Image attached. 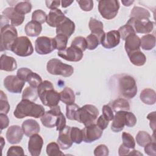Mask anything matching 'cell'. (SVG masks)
<instances>
[{
    "mask_svg": "<svg viewBox=\"0 0 156 156\" xmlns=\"http://www.w3.org/2000/svg\"><path fill=\"white\" fill-rule=\"evenodd\" d=\"M44 113L45 110L42 105L29 100L22 99L16 105L13 115L18 119L27 116L38 118H41Z\"/></svg>",
    "mask_w": 156,
    "mask_h": 156,
    "instance_id": "cell-1",
    "label": "cell"
},
{
    "mask_svg": "<svg viewBox=\"0 0 156 156\" xmlns=\"http://www.w3.org/2000/svg\"><path fill=\"white\" fill-rule=\"evenodd\" d=\"M38 96L44 105L50 108L58 105L60 101V94L54 89L51 82L44 80L37 87Z\"/></svg>",
    "mask_w": 156,
    "mask_h": 156,
    "instance_id": "cell-2",
    "label": "cell"
},
{
    "mask_svg": "<svg viewBox=\"0 0 156 156\" xmlns=\"http://www.w3.org/2000/svg\"><path fill=\"white\" fill-rule=\"evenodd\" d=\"M117 85L119 94L126 99H132L137 93L136 82L135 79L130 75H119Z\"/></svg>",
    "mask_w": 156,
    "mask_h": 156,
    "instance_id": "cell-3",
    "label": "cell"
},
{
    "mask_svg": "<svg viewBox=\"0 0 156 156\" xmlns=\"http://www.w3.org/2000/svg\"><path fill=\"white\" fill-rule=\"evenodd\" d=\"M99 113V110L96 106L86 104L78 109L75 116V120L85 126H90L95 124Z\"/></svg>",
    "mask_w": 156,
    "mask_h": 156,
    "instance_id": "cell-4",
    "label": "cell"
},
{
    "mask_svg": "<svg viewBox=\"0 0 156 156\" xmlns=\"http://www.w3.org/2000/svg\"><path fill=\"white\" fill-rule=\"evenodd\" d=\"M48 72L52 75H60L65 77H70L74 73V68L63 63L60 60L54 58L49 60L46 65Z\"/></svg>",
    "mask_w": 156,
    "mask_h": 156,
    "instance_id": "cell-5",
    "label": "cell"
},
{
    "mask_svg": "<svg viewBox=\"0 0 156 156\" xmlns=\"http://www.w3.org/2000/svg\"><path fill=\"white\" fill-rule=\"evenodd\" d=\"M18 38L16 28L11 24H7L1 27V51L11 50L12 46Z\"/></svg>",
    "mask_w": 156,
    "mask_h": 156,
    "instance_id": "cell-6",
    "label": "cell"
},
{
    "mask_svg": "<svg viewBox=\"0 0 156 156\" xmlns=\"http://www.w3.org/2000/svg\"><path fill=\"white\" fill-rule=\"evenodd\" d=\"M10 51L20 57H27L32 55L34 48L28 37L21 36L15 40Z\"/></svg>",
    "mask_w": 156,
    "mask_h": 156,
    "instance_id": "cell-7",
    "label": "cell"
},
{
    "mask_svg": "<svg viewBox=\"0 0 156 156\" xmlns=\"http://www.w3.org/2000/svg\"><path fill=\"white\" fill-rule=\"evenodd\" d=\"M119 2L117 0H101L98 2V10L106 20H112L118 14Z\"/></svg>",
    "mask_w": 156,
    "mask_h": 156,
    "instance_id": "cell-8",
    "label": "cell"
},
{
    "mask_svg": "<svg viewBox=\"0 0 156 156\" xmlns=\"http://www.w3.org/2000/svg\"><path fill=\"white\" fill-rule=\"evenodd\" d=\"M55 49L54 38L46 36L38 37L35 41V50L40 55H46Z\"/></svg>",
    "mask_w": 156,
    "mask_h": 156,
    "instance_id": "cell-9",
    "label": "cell"
},
{
    "mask_svg": "<svg viewBox=\"0 0 156 156\" xmlns=\"http://www.w3.org/2000/svg\"><path fill=\"white\" fill-rule=\"evenodd\" d=\"M127 24L130 25L135 33L148 34L154 29V23L149 19H136L130 18L127 22Z\"/></svg>",
    "mask_w": 156,
    "mask_h": 156,
    "instance_id": "cell-10",
    "label": "cell"
},
{
    "mask_svg": "<svg viewBox=\"0 0 156 156\" xmlns=\"http://www.w3.org/2000/svg\"><path fill=\"white\" fill-rule=\"evenodd\" d=\"M57 55L65 60L77 62L82 60L83 53L81 49L71 45L63 50L58 51Z\"/></svg>",
    "mask_w": 156,
    "mask_h": 156,
    "instance_id": "cell-11",
    "label": "cell"
},
{
    "mask_svg": "<svg viewBox=\"0 0 156 156\" xmlns=\"http://www.w3.org/2000/svg\"><path fill=\"white\" fill-rule=\"evenodd\" d=\"M62 112L59 105L51 108L49 110L46 112L40 118L42 124L48 128H53L55 127L57 117Z\"/></svg>",
    "mask_w": 156,
    "mask_h": 156,
    "instance_id": "cell-12",
    "label": "cell"
},
{
    "mask_svg": "<svg viewBox=\"0 0 156 156\" xmlns=\"http://www.w3.org/2000/svg\"><path fill=\"white\" fill-rule=\"evenodd\" d=\"M83 141L85 143H90L96 140H99L103 133L96 124H93L90 126H85L82 130Z\"/></svg>",
    "mask_w": 156,
    "mask_h": 156,
    "instance_id": "cell-13",
    "label": "cell"
},
{
    "mask_svg": "<svg viewBox=\"0 0 156 156\" xmlns=\"http://www.w3.org/2000/svg\"><path fill=\"white\" fill-rule=\"evenodd\" d=\"M24 85L25 82L20 79L16 76H7L4 79L5 88L12 93H20Z\"/></svg>",
    "mask_w": 156,
    "mask_h": 156,
    "instance_id": "cell-14",
    "label": "cell"
},
{
    "mask_svg": "<svg viewBox=\"0 0 156 156\" xmlns=\"http://www.w3.org/2000/svg\"><path fill=\"white\" fill-rule=\"evenodd\" d=\"M120 38L118 30H110L104 34L101 40V44L106 49H112L119 44Z\"/></svg>",
    "mask_w": 156,
    "mask_h": 156,
    "instance_id": "cell-15",
    "label": "cell"
},
{
    "mask_svg": "<svg viewBox=\"0 0 156 156\" xmlns=\"http://www.w3.org/2000/svg\"><path fill=\"white\" fill-rule=\"evenodd\" d=\"M43 145L42 137L37 134H34L29 138L28 142V151L32 156H38L41 154Z\"/></svg>",
    "mask_w": 156,
    "mask_h": 156,
    "instance_id": "cell-16",
    "label": "cell"
},
{
    "mask_svg": "<svg viewBox=\"0 0 156 156\" xmlns=\"http://www.w3.org/2000/svg\"><path fill=\"white\" fill-rule=\"evenodd\" d=\"M23 134L24 132L22 127L18 125H13L8 128L5 136L9 143L15 144L21 141Z\"/></svg>",
    "mask_w": 156,
    "mask_h": 156,
    "instance_id": "cell-17",
    "label": "cell"
},
{
    "mask_svg": "<svg viewBox=\"0 0 156 156\" xmlns=\"http://www.w3.org/2000/svg\"><path fill=\"white\" fill-rule=\"evenodd\" d=\"M71 127L70 126H66V127L59 131L58 136L57 138V143L60 149L66 150L70 148L73 145V141L71 138Z\"/></svg>",
    "mask_w": 156,
    "mask_h": 156,
    "instance_id": "cell-18",
    "label": "cell"
},
{
    "mask_svg": "<svg viewBox=\"0 0 156 156\" xmlns=\"http://www.w3.org/2000/svg\"><path fill=\"white\" fill-rule=\"evenodd\" d=\"M74 30H75L74 23L66 16L56 27L57 34L63 35L68 38L74 32Z\"/></svg>",
    "mask_w": 156,
    "mask_h": 156,
    "instance_id": "cell-19",
    "label": "cell"
},
{
    "mask_svg": "<svg viewBox=\"0 0 156 156\" xmlns=\"http://www.w3.org/2000/svg\"><path fill=\"white\" fill-rule=\"evenodd\" d=\"M2 15L10 20V24L13 26L21 25L25 18V16L17 12L14 7H7L2 11Z\"/></svg>",
    "mask_w": 156,
    "mask_h": 156,
    "instance_id": "cell-20",
    "label": "cell"
},
{
    "mask_svg": "<svg viewBox=\"0 0 156 156\" xmlns=\"http://www.w3.org/2000/svg\"><path fill=\"white\" fill-rule=\"evenodd\" d=\"M124 40V48L127 55L133 52L140 50V38L136 34L129 35Z\"/></svg>",
    "mask_w": 156,
    "mask_h": 156,
    "instance_id": "cell-21",
    "label": "cell"
},
{
    "mask_svg": "<svg viewBox=\"0 0 156 156\" xmlns=\"http://www.w3.org/2000/svg\"><path fill=\"white\" fill-rule=\"evenodd\" d=\"M65 17L66 16L61 10L58 9L51 10L49 14L47 15L46 23L49 26L56 27Z\"/></svg>",
    "mask_w": 156,
    "mask_h": 156,
    "instance_id": "cell-22",
    "label": "cell"
},
{
    "mask_svg": "<svg viewBox=\"0 0 156 156\" xmlns=\"http://www.w3.org/2000/svg\"><path fill=\"white\" fill-rule=\"evenodd\" d=\"M21 127L24 133L29 137L34 134L38 133L40 130L39 124L33 119H29L23 121Z\"/></svg>",
    "mask_w": 156,
    "mask_h": 156,
    "instance_id": "cell-23",
    "label": "cell"
},
{
    "mask_svg": "<svg viewBox=\"0 0 156 156\" xmlns=\"http://www.w3.org/2000/svg\"><path fill=\"white\" fill-rule=\"evenodd\" d=\"M125 112L118 111L116 112L111 125V129L113 132H119L123 130L125 126Z\"/></svg>",
    "mask_w": 156,
    "mask_h": 156,
    "instance_id": "cell-24",
    "label": "cell"
},
{
    "mask_svg": "<svg viewBox=\"0 0 156 156\" xmlns=\"http://www.w3.org/2000/svg\"><path fill=\"white\" fill-rule=\"evenodd\" d=\"M88 26L91 32V34L96 35L99 38L100 42H101L102 38L105 34L104 31L103 30V28H104L103 23L101 21L94 18H90V20L88 23Z\"/></svg>",
    "mask_w": 156,
    "mask_h": 156,
    "instance_id": "cell-25",
    "label": "cell"
},
{
    "mask_svg": "<svg viewBox=\"0 0 156 156\" xmlns=\"http://www.w3.org/2000/svg\"><path fill=\"white\" fill-rule=\"evenodd\" d=\"M17 68L16 60L10 56L2 54L1 56V69L5 71H13Z\"/></svg>",
    "mask_w": 156,
    "mask_h": 156,
    "instance_id": "cell-26",
    "label": "cell"
},
{
    "mask_svg": "<svg viewBox=\"0 0 156 156\" xmlns=\"http://www.w3.org/2000/svg\"><path fill=\"white\" fill-rule=\"evenodd\" d=\"M42 30L41 24L35 21L28 22L24 27V31L27 35L29 37L38 36Z\"/></svg>",
    "mask_w": 156,
    "mask_h": 156,
    "instance_id": "cell-27",
    "label": "cell"
},
{
    "mask_svg": "<svg viewBox=\"0 0 156 156\" xmlns=\"http://www.w3.org/2000/svg\"><path fill=\"white\" fill-rule=\"evenodd\" d=\"M141 101L145 104L153 105L156 102L155 91L151 88H145L140 93Z\"/></svg>",
    "mask_w": 156,
    "mask_h": 156,
    "instance_id": "cell-28",
    "label": "cell"
},
{
    "mask_svg": "<svg viewBox=\"0 0 156 156\" xmlns=\"http://www.w3.org/2000/svg\"><path fill=\"white\" fill-rule=\"evenodd\" d=\"M130 62L137 66H141L145 64L146 62V55L140 50L132 52L128 55Z\"/></svg>",
    "mask_w": 156,
    "mask_h": 156,
    "instance_id": "cell-29",
    "label": "cell"
},
{
    "mask_svg": "<svg viewBox=\"0 0 156 156\" xmlns=\"http://www.w3.org/2000/svg\"><path fill=\"white\" fill-rule=\"evenodd\" d=\"M59 94L60 101L66 105L74 103L76 96L73 90L69 87H65Z\"/></svg>",
    "mask_w": 156,
    "mask_h": 156,
    "instance_id": "cell-30",
    "label": "cell"
},
{
    "mask_svg": "<svg viewBox=\"0 0 156 156\" xmlns=\"http://www.w3.org/2000/svg\"><path fill=\"white\" fill-rule=\"evenodd\" d=\"M155 46V37L152 34H146L140 38V47L144 50L150 51Z\"/></svg>",
    "mask_w": 156,
    "mask_h": 156,
    "instance_id": "cell-31",
    "label": "cell"
},
{
    "mask_svg": "<svg viewBox=\"0 0 156 156\" xmlns=\"http://www.w3.org/2000/svg\"><path fill=\"white\" fill-rule=\"evenodd\" d=\"M150 12L146 9L138 6H134L130 12V17L136 19H149Z\"/></svg>",
    "mask_w": 156,
    "mask_h": 156,
    "instance_id": "cell-32",
    "label": "cell"
},
{
    "mask_svg": "<svg viewBox=\"0 0 156 156\" xmlns=\"http://www.w3.org/2000/svg\"><path fill=\"white\" fill-rule=\"evenodd\" d=\"M111 107L113 111L115 112L118 111H129L130 108L129 101L124 98L115 99L112 102Z\"/></svg>",
    "mask_w": 156,
    "mask_h": 156,
    "instance_id": "cell-33",
    "label": "cell"
},
{
    "mask_svg": "<svg viewBox=\"0 0 156 156\" xmlns=\"http://www.w3.org/2000/svg\"><path fill=\"white\" fill-rule=\"evenodd\" d=\"M135 138L137 144L141 147H144L147 144L152 141V136L145 131H139Z\"/></svg>",
    "mask_w": 156,
    "mask_h": 156,
    "instance_id": "cell-34",
    "label": "cell"
},
{
    "mask_svg": "<svg viewBox=\"0 0 156 156\" xmlns=\"http://www.w3.org/2000/svg\"><path fill=\"white\" fill-rule=\"evenodd\" d=\"M37 88H33L30 86L27 87L22 94V99H27L30 101H35L38 98Z\"/></svg>",
    "mask_w": 156,
    "mask_h": 156,
    "instance_id": "cell-35",
    "label": "cell"
},
{
    "mask_svg": "<svg viewBox=\"0 0 156 156\" xmlns=\"http://www.w3.org/2000/svg\"><path fill=\"white\" fill-rule=\"evenodd\" d=\"M68 39V38L63 35L57 34L56 36L54 38L55 49H57L58 51H62L66 48Z\"/></svg>",
    "mask_w": 156,
    "mask_h": 156,
    "instance_id": "cell-36",
    "label": "cell"
},
{
    "mask_svg": "<svg viewBox=\"0 0 156 156\" xmlns=\"http://www.w3.org/2000/svg\"><path fill=\"white\" fill-rule=\"evenodd\" d=\"M14 8L17 12L24 15L31 11L32 4L29 1H21L17 3Z\"/></svg>",
    "mask_w": 156,
    "mask_h": 156,
    "instance_id": "cell-37",
    "label": "cell"
},
{
    "mask_svg": "<svg viewBox=\"0 0 156 156\" xmlns=\"http://www.w3.org/2000/svg\"><path fill=\"white\" fill-rule=\"evenodd\" d=\"M58 143L55 142L49 143L46 146V153L49 156H59L63 155L64 154L60 149Z\"/></svg>",
    "mask_w": 156,
    "mask_h": 156,
    "instance_id": "cell-38",
    "label": "cell"
},
{
    "mask_svg": "<svg viewBox=\"0 0 156 156\" xmlns=\"http://www.w3.org/2000/svg\"><path fill=\"white\" fill-rule=\"evenodd\" d=\"M27 82L30 87L37 88V87L43 81L40 76H39L37 73L32 71L27 77Z\"/></svg>",
    "mask_w": 156,
    "mask_h": 156,
    "instance_id": "cell-39",
    "label": "cell"
},
{
    "mask_svg": "<svg viewBox=\"0 0 156 156\" xmlns=\"http://www.w3.org/2000/svg\"><path fill=\"white\" fill-rule=\"evenodd\" d=\"M70 135L73 142L76 144H80L83 141L82 130L78 127H71Z\"/></svg>",
    "mask_w": 156,
    "mask_h": 156,
    "instance_id": "cell-40",
    "label": "cell"
},
{
    "mask_svg": "<svg viewBox=\"0 0 156 156\" xmlns=\"http://www.w3.org/2000/svg\"><path fill=\"white\" fill-rule=\"evenodd\" d=\"M10 110V104L6 94L3 91H0V112L1 113L7 114Z\"/></svg>",
    "mask_w": 156,
    "mask_h": 156,
    "instance_id": "cell-41",
    "label": "cell"
},
{
    "mask_svg": "<svg viewBox=\"0 0 156 156\" xmlns=\"http://www.w3.org/2000/svg\"><path fill=\"white\" fill-rule=\"evenodd\" d=\"M87 49L89 50L95 49L101 44L99 38L95 35L90 34L86 38Z\"/></svg>",
    "mask_w": 156,
    "mask_h": 156,
    "instance_id": "cell-42",
    "label": "cell"
},
{
    "mask_svg": "<svg viewBox=\"0 0 156 156\" xmlns=\"http://www.w3.org/2000/svg\"><path fill=\"white\" fill-rule=\"evenodd\" d=\"M122 144L129 148L130 149H133L135 147V141L130 133L127 132H123L122 133Z\"/></svg>",
    "mask_w": 156,
    "mask_h": 156,
    "instance_id": "cell-43",
    "label": "cell"
},
{
    "mask_svg": "<svg viewBox=\"0 0 156 156\" xmlns=\"http://www.w3.org/2000/svg\"><path fill=\"white\" fill-rule=\"evenodd\" d=\"M47 15L46 13L40 9L35 10L32 15V20L43 24L46 22Z\"/></svg>",
    "mask_w": 156,
    "mask_h": 156,
    "instance_id": "cell-44",
    "label": "cell"
},
{
    "mask_svg": "<svg viewBox=\"0 0 156 156\" xmlns=\"http://www.w3.org/2000/svg\"><path fill=\"white\" fill-rule=\"evenodd\" d=\"M71 45L78 48L79 49H81L83 52L85 51L86 49H87L86 38L81 36L75 37L72 41Z\"/></svg>",
    "mask_w": 156,
    "mask_h": 156,
    "instance_id": "cell-45",
    "label": "cell"
},
{
    "mask_svg": "<svg viewBox=\"0 0 156 156\" xmlns=\"http://www.w3.org/2000/svg\"><path fill=\"white\" fill-rule=\"evenodd\" d=\"M79 106L75 103L66 105V116L70 120H75V116L77 111L79 108Z\"/></svg>",
    "mask_w": 156,
    "mask_h": 156,
    "instance_id": "cell-46",
    "label": "cell"
},
{
    "mask_svg": "<svg viewBox=\"0 0 156 156\" xmlns=\"http://www.w3.org/2000/svg\"><path fill=\"white\" fill-rule=\"evenodd\" d=\"M119 33L120 35V37L122 39V40H125L126 38L129 36L130 34H136L133 30V29L132 28V27L127 24H126L125 25L120 27L118 29V30Z\"/></svg>",
    "mask_w": 156,
    "mask_h": 156,
    "instance_id": "cell-47",
    "label": "cell"
},
{
    "mask_svg": "<svg viewBox=\"0 0 156 156\" xmlns=\"http://www.w3.org/2000/svg\"><path fill=\"white\" fill-rule=\"evenodd\" d=\"M124 118L125 126L128 127H132L135 126L136 123V118L133 113L126 111L124 114Z\"/></svg>",
    "mask_w": 156,
    "mask_h": 156,
    "instance_id": "cell-48",
    "label": "cell"
},
{
    "mask_svg": "<svg viewBox=\"0 0 156 156\" xmlns=\"http://www.w3.org/2000/svg\"><path fill=\"white\" fill-rule=\"evenodd\" d=\"M80 9L85 12H90L93 8V1L92 0L77 1Z\"/></svg>",
    "mask_w": 156,
    "mask_h": 156,
    "instance_id": "cell-49",
    "label": "cell"
},
{
    "mask_svg": "<svg viewBox=\"0 0 156 156\" xmlns=\"http://www.w3.org/2000/svg\"><path fill=\"white\" fill-rule=\"evenodd\" d=\"M109 154V150L105 144H99L94 150L95 156H107Z\"/></svg>",
    "mask_w": 156,
    "mask_h": 156,
    "instance_id": "cell-50",
    "label": "cell"
},
{
    "mask_svg": "<svg viewBox=\"0 0 156 156\" xmlns=\"http://www.w3.org/2000/svg\"><path fill=\"white\" fill-rule=\"evenodd\" d=\"M7 155H24V152L21 147L19 146H12L9 148L7 152Z\"/></svg>",
    "mask_w": 156,
    "mask_h": 156,
    "instance_id": "cell-51",
    "label": "cell"
},
{
    "mask_svg": "<svg viewBox=\"0 0 156 156\" xmlns=\"http://www.w3.org/2000/svg\"><path fill=\"white\" fill-rule=\"evenodd\" d=\"M102 115L108 121H112L114 117L113 111L109 105H104L102 109Z\"/></svg>",
    "mask_w": 156,
    "mask_h": 156,
    "instance_id": "cell-52",
    "label": "cell"
},
{
    "mask_svg": "<svg viewBox=\"0 0 156 156\" xmlns=\"http://www.w3.org/2000/svg\"><path fill=\"white\" fill-rule=\"evenodd\" d=\"M32 72V70L27 68H21L18 69L16 76L23 81L27 82V77L28 74Z\"/></svg>",
    "mask_w": 156,
    "mask_h": 156,
    "instance_id": "cell-53",
    "label": "cell"
},
{
    "mask_svg": "<svg viewBox=\"0 0 156 156\" xmlns=\"http://www.w3.org/2000/svg\"><path fill=\"white\" fill-rule=\"evenodd\" d=\"M66 118L63 114L61 113L57 117L56 121V129L57 131H60L66 127Z\"/></svg>",
    "mask_w": 156,
    "mask_h": 156,
    "instance_id": "cell-54",
    "label": "cell"
},
{
    "mask_svg": "<svg viewBox=\"0 0 156 156\" xmlns=\"http://www.w3.org/2000/svg\"><path fill=\"white\" fill-rule=\"evenodd\" d=\"M156 144L155 141H152L148 144H147L144 146V152L146 154L151 156L156 155Z\"/></svg>",
    "mask_w": 156,
    "mask_h": 156,
    "instance_id": "cell-55",
    "label": "cell"
},
{
    "mask_svg": "<svg viewBox=\"0 0 156 156\" xmlns=\"http://www.w3.org/2000/svg\"><path fill=\"white\" fill-rule=\"evenodd\" d=\"M96 125L101 129V130H104V129H105L107 127V126H108V124H109V121H107L104 117V116L102 115H101L98 118V119H97V121H96Z\"/></svg>",
    "mask_w": 156,
    "mask_h": 156,
    "instance_id": "cell-56",
    "label": "cell"
},
{
    "mask_svg": "<svg viewBox=\"0 0 156 156\" xmlns=\"http://www.w3.org/2000/svg\"><path fill=\"white\" fill-rule=\"evenodd\" d=\"M0 120H1V131L7 128L9 124V119L6 114L0 113Z\"/></svg>",
    "mask_w": 156,
    "mask_h": 156,
    "instance_id": "cell-57",
    "label": "cell"
},
{
    "mask_svg": "<svg viewBox=\"0 0 156 156\" xmlns=\"http://www.w3.org/2000/svg\"><path fill=\"white\" fill-rule=\"evenodd\" d=\"M147 119L150 121V123H149L150 127L153 130V132H154L155 129V126H156L155 112H152L149 113L147 115Z\"/></svg>",
    "mask_w": 156,
    "mask_h": 156,
    "instance_id": "cell-58",
    "label": "cell"
},
{
    "mask_svg": "<svg viewBox=\"0 0 156 156\" xmlns=\"http://www.w3.org/2000/svg\"><path fill=\"white\" fill-rule=\"evenodd\" d=\"M45 3L46 5V7L48 9L51 10H53V9H56L59 7L61 3V1L59 0L58 1H46Z\"/></svg>",
    "mask_w": 156,
    "mask_h": 156,
    "instance_id": "cell-59",
    "label": "cell"
},
{
    "mask_svg": "<svg viewBox=\"0 0 156 156\" xmlns=\"http://www.w3.org/2000/svg\"><path fill=\"white\" fill-rule=\"evenodd\" d=\"M130 152V149L126 146H124L122 144L120 145L118 149V154L120 156L123 155H128L129 152Z\"/></svg>",
    "mask_w": 156,
    "mask_h": 156,
    "instance_id": "cell-60",
    "label": "cell"
},
{
    "mask_svg": "<svg viewBox=\"0 0 156 156\" xmlns=\"http://www.w3.org/2000/svg\"><path fill=\"white\" fill-rule=\"evenodd\" d=\"M73 2H74V1H67V0L62 1H61L62 7L63 8H66V7L69 6Z\"/></svg>",
    "mask_w": 156,
    "mask_h": 156,
    "instance_id": "cell-61",
    "label": "cell"
},
{
    "mask_svg": "<svg viewBox=\"0 0 156 156\" xmlns=\"http://www.w3.org/2000/svg\"><path fill=\"white\" fill-rule=\"evenodd\" d=\"M128 155H143V154L136 150H133L129 152Z\"/></svg>",
    "mask_w": 156,
    "mask_h": 156,
    "instance_id": "cell-62",
    "label": "cell"
},
{
    "mask_svg": "<svg viewBox=\"0 0 156 156\" xmlns=\"http://www.w3.org/2000/svg\"><path fill=\"white\" fill-rule=\"evenodd\" d=\"M121 2L124 6H130L134 2V1H122Z\"/></svg>",
    "mask_w": 156,
    "mask_h": 156,
    "instance_id": "cell-63",
    "label": "cell"
},
{
    "mask_svg": "<svg viewBox=\"0 0 156 156\" xmlns=\"http://www.w3.org/2000/svg\"><path fill=\"white\" fill-rule=\"evenodd\" d=\"M1 147H2V149L3 148V146H4V144H5V141H4V140L3 138V137H1Z\"/></svg>",
    "mask_w": 156,
    "mask_h": 156,
    "instance_id": "cell-64",
    "label": "cell"
}]
</instances>
